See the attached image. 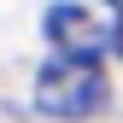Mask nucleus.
<instances>
[{"label":"nucleus","instance_id":"f257e3e1","mask_svg":"<svg viewBox=\"0 0 123 123\" xmlns=\"http://www.w3.org/2000/svg\"><path fill=\"white\" fill-rule=\"evenodd\" d=\"M105 100H111V82H105V70L94 65V59H70V53H59L47 70L35 76V105L47 117H94L105 111Z\"/></svg>","mask_w":123,"mask_h":123},{"label":"nucleus","instance_id":"f03ea898","mask_svg":"<svg viewBox=\"0 0 123 123\" xmlns=\"http://www.w3.org/2000/svg\"><path fill=\"white\" fill-rule=\"evenodd\" d=\"M47 41H53V53L94 59V53H100L111 35H105V29H100L94 18H88L82 6H53V12H47Z\"/></svg>","mask_w":123,"mask_h":123},{"label":"nucleus","instance_id":"7ed1b4c3","mask_svg":"<svg viewBox=\"0 0 123 123\" xmlns=\"http://www.w3.org/2000/svg\"><path fill=\"white\" fill-rule=\"evenodd\" d=\"M111 41H117V53H123V18H117V29H111Z\"/></svg>","mask_w":123,"mask_h":123},{"label":"nucleus","instance_id":"20e7f679","mask_svg":"<svg viewBox=\"0 0 123 123\" xmlns=\"http://www.w3.org/2000/svg\"><path fill=\"white\" fill-rule=\"evenodd\" d=\"M111 6H123V0H111Z\"/></svg>","mask_w":123,"mask_h":123}]
</instances>
